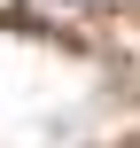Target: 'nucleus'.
I'll return each mask as SVG.
<instances>
[{"label": "nucleus", "instance_id": "f257e3e1", "mask_svg": "<svg viewBox=\"0 0 140 148\" xmlns=\"http://www.w3.org/2000/svg\"><path fill=\"white\" fill-rule=\"evenodd\" d=\"M62 8H101V0H62Z\"/></svg>", "mask_w": 140, "mask_h": 148}]
</instances>
